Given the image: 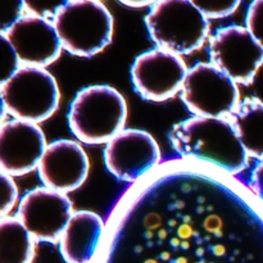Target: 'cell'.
Wrapping results in <instances>:
<instances>
[{"instance_id": "cell-1", "label": "cell", "mask_w": 263, "mask_h": 263, "mask_svg": "<svg viewBox=\"0 0 263 263\" xmlns=\"http://www.w3.org/2000/svg\"><path fill=\"white\" fill-rule=\"evenodd\" d=\"M263 203L233 175L182 159L128 189L97 263H256Z\"/></svg>"}, {"instance_id": "cell-2", "label": "cell", "mask_w": 263, "mask_h": 263, "mask_svg": "<svg viewBox=\"0 0 263 263\" xmlns=\"http://www.w3.org/2000/svg\"><path fill=\"white\" fill-rule=\"evenodd\" d=\"M168 139L186 161L207 164L233 176L240 174L248 162V154L228 118L194 116L175 125Z\"/></svg>"}, {"instance_id": "cell-3", "label": "cell", "mask_w": 263, "mask_h": 263, "mask_svg": "<svg viewBox=\"0 0 263 263\" xmlns=\"http://www.w3.org/2000/svg\"><path fill=\"white\" fill-rule=\"evenodd\" d=\"M127 117L126 100L108 85L80 90L68 113L69 128L85 144L108 143L123 130Z\"/></svg>"}, {"instance_id": "cell-4", "label": "cell", "mask_w": 263, "mask_h": 263, "mask_svg": "<svg viewBox=\"0 0 263 263\" xmlns=\"http://www.w3.org/2000/svg\"><path fill=\"white\" fill-rule=\"evenodd\" d=\"M51 22L62 48L73 55L92 57L112 40V14L103 3L95 0L62 3Z\"/></svg>"}, {"instance_id": "cell-5", "label": "cell", "mask_w": 263, "mask_h": 263, "mask_svg": "<svg viewBox=\"0 0 263 263\" xmlns=\"http://www.w3.org/2000/svg\"><path fill=\"white\" fill-rule=\"evenodd\" d=\"M149 35L158 49L176 55L190 54L204 44L208 20L190 0H159L145 17Z\"/></svg>"}, {"instance_id": "cell-6", "label": "cell", "mask_w": 263, "mask_h": 263, "mask_svg": "<svg viewBox=\"0 0 263 263\" xmlns=\"http://www.w3.org/2000/svg\"><path fill=\"white\" fill-rule=\"evenodd\" d=\"M2 104L15 120L39 123L48 120L59 104L55 79L40 67L22 66L0 86Z\"/></svg>"}, {"instance_id": "cell-7", "label": "cell", "mask_w": 263, "mask_h": 263, "mask_svg": "<svg viewBox=\"0 0 263 263\" xmlns=\"http://www.w3.org/2000/svg\"><path fill=\"white\" fill-rule=\"evenodd\" d=\"M181 99L198 117L229 118L239 105L236 82L212 63H197L187 71Z\"/></svg>"}, {"instance_id": "cell-8", "label": "cell", "mask_w": 263, "mask_h": 263, "mask_svg": "<svg viewBox=\"0 0 263 263\" xmlns=\"http://www.w3.org/2000/svg\"><path fill=\"white\" fill-rule=\"evenodd\" d=\"M211 63L239 84H251L263 64V48L247 27L220 28L210 40Z\"/></svg>"}, {"instance_id": "cell-9", "label": "cell", "mask_w": 263, "mask_h": 263, "mask_svg": "<svg viewBox=\"0 0 263 263\" xmlns=\"http://www.w3.org/2000/svg\"><path fill=\"white\" fill-rule=\"evenodd\" d=\"M161 159L158 144L143 130L127 128L110 139L104 149L108 171L125 182H138L158 167Z\"/></svg>"}, {"instance_id": "cell-10", "label": "cell", "mask_w": 263, "mask_h": 263, "mask_svg": "<svg viewBox=\"0 0 263 263\" xmlns=\"http://www.w3.org/2000/svg\"><path fill=\"white\" fill-rule=\"evenodd\" d=\"M189 69L176 54L162 49L145 51L135 59L131 79L138 94L152 102H164L182 89Z\"/></svg>"}, {"instance_id": "cell-11", "label": "cell", "mask_w": 263, "mask_h": 263, "mask_svg": "<svg viewBox=\"0 0 263 263\" xmlns=\"http://www.w3.org/2000/svg\"><path fill=\"white\" fill-rule=\"evenodd\" d=\"M72 215V203L66 194L37 187L23 195L15 217L36 241L57 243Z\"/></svg>"}, {"instance_id": "cell-12", "label": "cell", "mask_w": 263, "mask_h": 263, "mask_svg": "<svg viewBox=\"0 0 263 263\" xmlns=\"http://www.w3.org/2000/svg\"><path fill=\"white\" fill-rule=\"evenodd\" d=\"M14 49L21 66L44 68L59 58L62 44L50 20L35 14H25L5 32Z\"/></svg>"}, {"instance_id": "cell-13", "label": "cell", "mask_w": 263, "mask_h": 263, "mask_svg": "<svg viewBox=\"0 0 263 263\" xmlns=\"http://www.w3.org/2000/svg\"><path fill=\"white\" fill-rule=\"evenodd\" d=\"M43 130L36 123L12 120L0 128V166L9 176L26 175L39 166L46 149Z\"/></svg>"}, {"instance_id": "cell-14", "label": "cell", "mask_w": 263, "mask_h": 263, "mask_svg": "<svg viewBox=\"0 0 263 263\" xmlns=\"http://www.w3.org/2000/svg\"><path fill=\"white\" fill-rule=\"evenodd\" d=\"M37 170L45 187L66 194L84 184L89 174V159L76 141L55 140L48 144Z\"/></svg>"}, {"instance_id": "cell-15", "label": "cell", "mask_w": 263, "mask_h": 263, "mask_svg": "<svg viewBox=\"0 0 263 263\" xmlns=\"http://www.w3.org/2000/svg\"><path fill=\"white\" fill-rule=\"evenodd\" d=\"M105 223L99 215L77 211L69 218L59 249L67 263H94L104 235Z\"/></svg>"}, {"instance_id": "cell-16", "label": "cell", "mask_w": 263, "mask_h": 263, "mask_svg": "<svg viewBox=\"0 0 263 263\" xmlns=\"http://www.w3.org/2000/svg\"><path fill=\"white\" fill-rule=\"evenodd\" d=\"M247 154L263 161V103L248 98L228 118Z\"/></svg>"}, {"instance_id": "cell-17", "label": "cell", "mask_w": 263, "mask_h": 263, "mask_svg": "<svg viewBox=\"0 0 263 263\" xmlns=\"http://www.w3.org/2000/svg\"><path fill=\"white\" fill-rule=\"evenodd\" d=\"M35 239L17 217L0 221V263H31Z\"/></svg>"}, {"instance_id": "cell-18", "label": "cell", "mask_w": 263, "mask_h": 263, "mask_svg": "<svg viewBox=\"0 0 263 263\" xmlns=\"http://www.w3.org/2000/svg\"><path fill=\"white\" fill-rule=\"evenodd\" d=\"M192 2L207 20L228 17L233 14L240 4L239 0H192Z\"/></svg>"}, {"instance_id": "cell-19", "label": "cell", "mask_w": 263, "mask_h": 263, "mask_svg": "<svg viewBox=\"0 0 263 263\" xmlns=\"http://www.w3.org/2000/svg\"><path fill=\"white\" fill-rule=\"evenodd\" d=\"M21 62L15 54L14 49L9 44L3 33H0V81L5 82L9 80L18 69L22 66H20Z\"/></svg>"}, {"instance_id": "cell-20", "label": "cell", "mask_w": 263, "mask_h": 263, "mask_svg": "<svg viewBox=\"0 0 263 263\" xmlns=\"http://www.w3.org/2000/svg\"><path fill=\"white\" fill-rule=\"evenodd\" d=\"M247 28L263 48V0L251 3L247 12Z\"/></svg>"}, {"instance_id": "cell-21", "label": "cell", "mask_w": 263, "mask_h": 263, "mask_svg": "<svg viewBox=\"0 0 263 263\" xmlns=\"http://www.w3.org/2000/svg\"><path fill=\"white\" fill-rule=\"evenodd\" d=\"M0 190H2V200H0V215L7 217L8 213L13 210L18 198V189L13 181L12 176L7 174L0 175Z\"/></svg>"}, {"instance_id": "cell-22", "label": "cell", "mask_w": 263, "mask_h": 263, "mask_svg": "<svg viewBox=\"0 0 263 263\" xmlns=\"http://www.w3.org/2000/svg\"><path fill=\"white\" fill-rule=\"evenodd\" d=\"M249 189L263 203V161L254 168L253 174H252Z\"/></svg>"}, {"instance_id": "cell-23", "label": "cell", "mask_w": 263, "mask_h": 263, "mask_svg": "<svg viewBox=\"0 0 263 263\" xmlns=\"http://www.w3.org/2000/svg\"><path fill=\"white\" fill-rule=\"evenodd\" d=\"M156 2H146V0H141V2H121V4L126 5V7L130 8H145V7H152Z\"/></svg>"}]
</instances>
